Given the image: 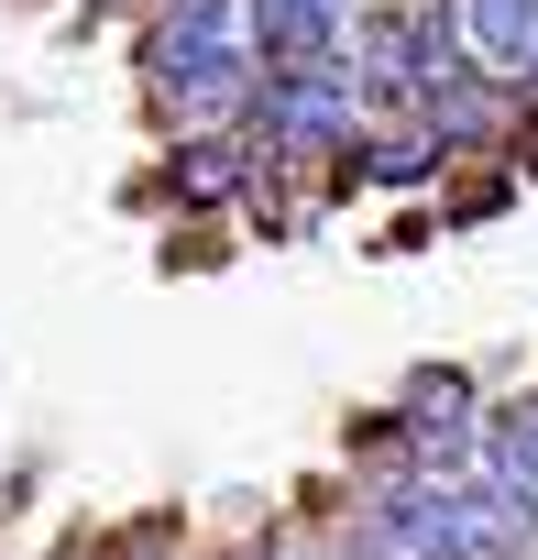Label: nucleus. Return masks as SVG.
<instances>
[{
  "instance_id": "obj_1",
  "label": "nucleus",
  "mask_w": 538,
  "mask_h": 560,
  "mask_svg": "<svg viewBox=\"0 0 538 560\" xmlns=\"http://www.w3.org/2000/svg\"><path fill=\"white\" fill-rule=\"evenodd\" d=\"M374 538L396 560H516L527 549V516H505L483 483H407V494H385Z\"/></svg>"
},
{
  "instance_id": "obj_2",
  "label": "nucleus",
  "mask_w": 538,
  "mask_h": 560,
  "mask_svg": "<svg viewBox=\"0 0 538 560\" xmlns=\"http://www.w3.org/2000/svg\"><path fill=\"white\" fill-rule=\"evenodd\" d=\"M242 45H231V0H176L165 12V34H154V89L176 100V110H198V121H220L231 100H242Z\"/></svg>"
},
{
  "instance_id": "obj_3",
  "label": "nucleus",
  "mask_w": 538,
  "mask_h": 560,
  "mask_svg": "<svg viewBox=\"0 0 538 560\" xmlns=\"http://www.w3.org/2000/svg\"><path fill=\"white\" fill-rule=\"evenodd\" d=\"M330 132H352V78L341 67L264 78V143H276V154H319Z\"/></svg>"
},
{
  "instance_id": "obj_4",
  "label": "nucleus",
  "mask_w": 538,
  "mask_h": 560,
  "mask_svg": "<svg viewBox=\"0 0 538 560\" xmlns=\"http://www.w3.org/2000/svg\"><path fill=\"white\" fill-rule=\"evenodd\" d=\"M242 23H253V56L264 78H297V67H330V0H242Z\"/></svg>"
},
{
  "instance_id": "obj_5",
  "label": "nucleus",
  "mask_w": 538,
  "mask_h": 560,
  "mask_svg": "<svg viewBox=\"0 0 538 560\" xmlns=\"http://www.w3.org/2000/svg\"><path fill=\"white\" fill-rule=\"evenodd\" d=\"M483 472H494L483 494H494L505 516H527V505H538V418H505V429L483 440Z\"/></svg>"
},
{
  "instance_id": "obj_6",
  "label": "nucleus",
  "mask_w": 538,
  "mask_h": 560,
  "mask_svg": "<svg viewBox=\"0 0 538 560\" xmlns=\"http://www.w3.org/2000/svg\"><path fill=\"white\" fill-rule=\"evenodd\" d=\"M451 34H472L483 67H527V45H538V0H461Z\"/></svg>"
},
{
  "instance_id": "obj_7",
  "label": "nucleus",
  "mask_w": 538,
  "mask_h": 560,
  "mask_svg": "<svg viewBox=\"0 0 538 560\" xmlns=\"http://www.w3.org/2000/svg\"><path fill=\"white\" fill-rule=\"evenodd\" d=\"M176 187H187V198H231V187H242V143H187Z\"/></svg>"
},
{
  "instance_id": "obj_8",
  "label": "nucleus",
  "mask_w": 538,
  "mask_h": 560,
  "mask_svg": "<svg viewBox=\"0 0 538 560\" xmlns=\"http://www.w3.org/2000/svg\"><path fill=\"white\" fill-rule=\"evenodd\" d=\"M374 176H385V187H407V176H429V143H385V154H374Z\"/></svg>"
},
{
  "instance_id": "obj_9",
  "label": "nucleus",
  "mask_w": 538,
  "mask_h": 560,
  "mask_svg": "<svg viewBox=\"0 0 538 560\" xmlns=\"http://www.w3.org/2000/svg\"><path fill=\"white\" fill-rule=\"evenodd\" d=\"M516 78H527V89H538V45H527V67H516Z\"/></svg>"
}]
</instances>
